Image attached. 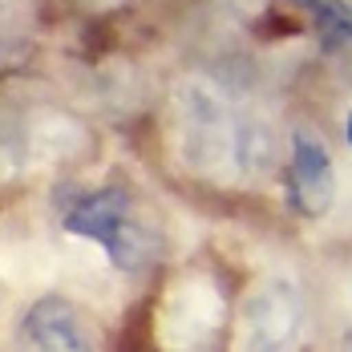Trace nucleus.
<instances>
[{"instance_id": "f257e3e1", "label": "nucleus", "mask_w": 352, "mask_h": 352, "mask_svg": "<svg viewBox=\"0 0 352 352\" xmlns=\"http://www.w3.org/2000/svg\"><path fill=\"white\" fill-rule=\"evenodd\" d=\"M65 231L102 243L118 267H126V272L138 267L142 247H138V239H130L134 223H130V195H126V190L106 186V190H94L89 199H81V203L65 214Z\"/></svg>"}, {"instance_id": "f03ea898", "label": "nucleus", "mask_w": 352, "mask_h": 352, "mask_svg": "<svg viewBox=\"0 0 352 352\" xmlns=\"http://www.w3.org/2000/svg\"><path fill=\"white\" fill-rule=\"evenodd\" d=\"M21 344H25V352H94L81 312L61 296H45L25 312Z\"/></svg>"}, {"instance_id": "7ed1b4c3", "label": "nucleus", "mask_w": 352, "mask_h": 352, "mask_svg": "<svg viewBox=\"0 0 352 352\" xmlns=\"http://www.w3.org/2000/svg\"><path fill=\"white\" fill-rule=\"evenodd\" d=\"M292 203L300 207V214L320 219L332 207V162L328 150L308 134H296L292 146Z\"/></svg>"}, {"instance_id": "20e7f679", "label": "nucleus", "mask_w": 352, "mask_h": 352, "mask_svg": "<svg viewBox=\"0 0 352 352\" xmlns=\"http://www.w3.org/2000/svg\"><path fill=\"white\" fill-rule=\"evenodd\" d=\"M296 324L292 296H267L251 320V352H283L296 336Z\"/></svg>"}, {"instance_id": "39448f33", "label": "nucleus", "mask_w": 352, "mask_h": 352, "mask_svg": "<svg viewBox=\"0 0 352 352\" xmlns=\"http://www.w3.org/2000/svg\"><path fill=\"white\" fill-rule=\"evenodd\" d=\"M308 12H312V21H316V29H320L328 49L352 41V8L344 0H312Z\"/></svg>"}, {"instance_id": "423d86ee", "label": "nucleus", "mask_w": 352, "mask_h": 352, "mask_svg": "<svg viewBox=\"0 0 352 352\" xmlns=\"http://www.w3.org/2000/svg\"><path fill=\"white\" fill-rule=\"evenodd\" d=\"M349 142H352V118H349Z\"/></svg>"}]
</instances>
